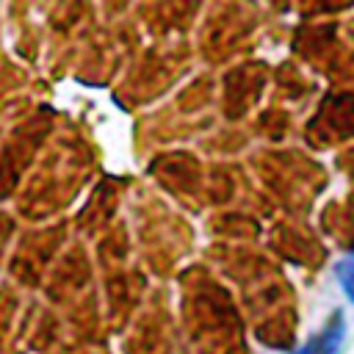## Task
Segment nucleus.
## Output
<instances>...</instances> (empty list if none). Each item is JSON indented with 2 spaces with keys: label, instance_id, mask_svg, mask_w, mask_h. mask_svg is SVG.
I'll list each match as a JSON object with an SVG mask.
<instances>
[{
  "label": "nucleus",
  "instance_id": "f257e3e1",
  "mask_svg": "<svg viewBox=\"0 0 354 354\" xmlns=\"http://www.w3.org/2000/svg\"><path fill=\"white\" fill-rule=\"evenodd\" d=\"M343 335H346V318H343V313H335V315L326 321L324 332H321L304 351H307V354H337L340 346H343Z\"/></svg>",
  "mask_w": 354,
  "mask_h": 354
},
{
  "label": "nucleus",
  "instance_id": "f03ea898",
  "mask_svg": "<svg viewBox=\"0 0 354 354\" xmlns=\"http://www.w3.org/2000/svg\"><path fill=\"white\" fill-rule=\"evenodd\" d=\"M335 274H337V279H340V285H343V293H346L348 301L354 304V252L337 263Z\"/></svg>",
  "mask_w": 354,
  "mask_h": 354
}]
</instances>
